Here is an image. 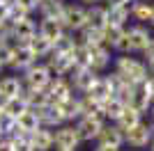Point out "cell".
I'll use <instances>...</instances> for the list:
<instances>
[{
	"label": "cell",
	"instance_id": "cell-1",
	"mask_svg": "<svg viewBox=\"0 0 154 151\" xmlns=\"http://www.w3.org/2000/svg\"><path fill=\"white\" fill-rule=\"evenodd\" d=\"M115 73L122 76L127 82H131V85H143V82L147 80V64L140 62V60H136V57L131 55H120L115 60Z\"/></svg>",
	"mask_w": 154,
	"mask_h": 151
},
{
	"label": "cell",
	"instance_id": "cell-2",
	"mask_svg": "<svg viewBox=\"0 0 154 151\" xmlns=\"http://www.w3.org/2000/svg\"><path fill=\"white\" fill-rule=\"evenodd\" d=\"M23 87L26 89H48L53 82V73L46 64H32L28 71H23Z\"/></svg>",
	"mask_w": 154,
	"mask_h": 151
},
{
	"label": "cell",
	"instance_id": "cell-3",
	"mask_svg": "<svg viewBox=\"0 0 154 151\" xmlns=\"http://www.w3.org/2000/svg\"><path fill=\"white\" fill-rule=\"evenodd\" d=\"M60 23H62L64 32H81L88 25V9H85L83 5H64V14L62 19H60Z\"/></svg>",
	"mask_w": 154,
	"mask_h": 151
},
{
	"label": "cell",
	"instance_id": "cell-4",
	"mask_svg": "<svg viewBox=\"0 0 154 151\" xmlns=\"http://www.w3.org/2000/svg\"><path fill=\"white\" fill-rule=\"evenodd\" d=\"M106 119L103 114H94V117H81L76 121V131L81 135V142H92V140L99 138V133L103 131Z\"/></svg>",
	"mask_w": 154,
	"mask_h": 151
},
{
	"label": "cell",
	"instance_id": "cell-5",
	"mask_svg": "<svg viewBox=\"0 0 154 151\" xmlns=\"http://www.w3.org/2000/svg\"><path fill=\"white\" fill-rule=\"evenodd\" d=\"M81 144V135H78L76 126L64 124L55 131V149L58 151H76Z\"/></svg>",
	"mask_w": 154,
	"mask_h": 151
},
{
	"label": "cell",
	"instance_id": "cell-6",
	"mask_svg": "<svg viewBox=\"0 0 154 151\" xmlns=\"http://www.w3.org/2000/svg\"><path fill=\"white\" fill-rule=\"evenodd\" d=\"M97 78H99V73H94L92 69H78V67H74L67 80L71 82V87L76 89V92L88 94V89H90L92 85L97 82Z\"/></svg>",
	"mask_w": 154,
	"mask_h": 151
},
{
	"label": "cell",
	"instance_id": "cell-7",
	"mask_svg": "<svg viewBox=\"0 0 154 151\" xmlns=\"http://www.w3.org/2000/svg\"><path fill=\"white\" fill-rule=\"evenodd\" d=\"M124 142H127L129 147H134V149H143V147H149V142H152V128H149V124H138L134 126L131 131L124 133Z\"/></svg>",
	"mask_w": 154,
	"mask_h": 151
},
{
	"label": "cell",
	"instance_id": "cell-8",
	"mask_svg": "<svg viewBox=\"0 0 154 151\" xmlns=\"http://www.w3.org/2000/svg\"><path fill=\"white\" fill-rule=\"evenodd\" d=\"M46 67H48V71L53 73V78H69L71 69H74V62H71V55L51 53V55H48Z\"/></svg>",
	"mask_w": 154,
	"mask_h": 151
},
{
	"label": "cell",
	"instance_id": "cell-9",
	"mask_svg": "<svg viewBox=\"0 0 154 151\" xmlns=\"http://www.w3.org/2000/svg\"><path fill=\"white\" fill-rule=\"evenodd\" d=\"M48 96H51V103H62V101H69L74 96V87L67 78H53V82L48 85Z\"/></svg>",
	"mask_w": 154,
	"mask_h": 151
},
{
	"label": "cell",
	"instance_id": "cell-10",
	"mask_svg": "<svg viewBox=\"0 0 154 151\" xmlns=\"http://www.w3.org/2000/svg\"><path fill=\"white\" fill-rule=\"evenodd\" d=\"M85 96H90L94 103H99V105H101V103H106L108 99H113V96H115V92H113V85H110L108 78H106V76H99V78H97V82L88 89V94H85Z\"/></svg>",
	"mask_w": 154,
	"mask_h": 151
},
{
	"label": "cell",
	"instance_id": "cell-11",
	"mask_svg": "<svg viewBox=\"0 0 154 151\" xmlns=\"http://www.w3.org/2000/svg\"><path fill=\"white\" fill-rule=\"evenodd\" d=\"M97 144L110 147V149H120V147L124 144V133L120 131L115 124H106L103 131L99 133V138H97Z\"/></svg>",
	"mask_w": 154,
	"mask_h": 151
},
{
	"label": "cell",
	"instance_id": "cell-12",
	"mask_svg": "<svg viewBox=\"0 0 154 151\" xmlns=\"http://www.w3.org/2000/svg\"><path fill=\"white\" fill-rule=\"evenodd\" d=\"M129 44H131V53H143V50L147 48V44L152 41V34H149L147 28H143V25H134V28H129Z\"/></svg>",
	"mask_w": 154,
	"mask_h": 151
},
{
	"label": "cell",
	"instance_id": "cell-13",
	"mask_svg": "<svg viewBox=\"0 0 154 151\" xmlns=\"http://www.w3.org/2000/svg\"><path fill=\"white\" fill-rule=\"evenodd\" d=\"M21 99H23V103H26L30 110H39V108L51 105V96H48L46 89H26L23 87Z\"/></svg>",
	"mask_w": 154,
	"mask_h": 151
},
{
	"label": "cell",
	"instance_id": "cell-14",
	"mask_svg": "<svg viewBox=\"0 0 154 151\" xmlns=\"http://www.w3.org/2000/svg\"><path fill=\"white\" fill-rule=\"evenodd\" d=\"M37 34V25L32 19H23L19 23L12 25V37H14V44H28L32 37Z\"/></svg>",
	"mask_w": 154,
	"mask_h": 151
},
{
	"label": "cell",
	"instance_id": "cell-15",
	"mask_svg": "<svg viewBox=\"0 0 154 151\" xmlns=\"http://www.w3.org/2000/svg\"><path fill=\"white\" fill-rule=\"evenodd\" d=\"M32 64H37V57L35 53L30 50L28 44H16V50H14V62H12V69H19V71H28Z\"/></svg>",
	"mask_w": 154,
	"mask_h": 151
},
{
	"label": "cell",
	"instance_id": "cell-16",
	"mask_svg": "<svg viewBox=\"0 0 154 151\" xmlns=\"http://www.w3.org/2000/svg\"><path fill=\"white\" fill-rule=\"evenodd\" d=\"M37 34H39V37H44L48 44H55V41L64 34V28H62L60 21L42 19V23H39V28H37Z\"/></svg>",
	"mask_w": 154,
	"mask_h": 151
},
{
	"label": "cell",
	"instance_id": "cell-17",
	"mask_svg": "<svg viewBox=\"0 0 154 151\" xmlns=\"http://www.w3.org/2000/svg\"><path fill=\"white\" fill-rule=\"evenodd\" d=\"M131 110H136V112H147L149 108H152V99H149L147 89H145V85H138V87L131 92V96H129V103H127Z\"/></svg>",
	"mask_w": 154,
	"mask_h": 151
},
{
	"label": "cell",
	"instance_id": "cell-18",
	"mask_svg": "<svg viewBox=\"0 0 154 151\" xmlns=\"http://www.w3.org/2000/svg\"><path fill=\"white\" fill-rule=\"evenodd\" d=\"M90 48V69L94 73L103 71L110 64V48L106 46H88Z\"/></svg>",
	"mask_w": 154,
	"mask_h": 151
},
{
	"label": "cell",
	"instance_id": "cell-19",
	"mask_svg": "<svg viewBox=\"0 0 154 151\" xmlns=\"http://www.w3.org/2000/svg\"><path fill=\"white\" fill-rule=\"evenodd\" d=\"M30 142H32V149L35 151H51L55 147V133L48 131V128H39L30 135Z\"/></svg>",
	"mask_w": 154,
	"mask_h": 151
},
{
	"label": "cell",
	"instance_id": "cell-20",
	"mask_svg": "<svg viewBox=\"0 0 154 151\" xmlns=\"http://www.w3.org/2000/svg\"><path fill=\"white\" fill-rule=\"evenodd\" d=\"M35 114H37V119H39V124L44 126V128H60V126H64V121H62V117H60V112H58V108L53 105H46V108H39V110H35Z\"/></svg>",
	"mask_w": 154,
	"mask_h": 151
},
{
	"label": "cell",
	"instance_id": "cell-21",
	"mask_svg": "<svg viewBox=\"0 0 154 151\" xmlns=\"http://www.w3.org/2000/svg\"><path fill=\"white\" fill-rule=\"evenodd\" d=\"M106 25H108V7H103V5L88 7V28L103 30Z\"/></svg>",
	"mask_w": 154,
	"mask_h": 151
},
{
	"label": "cell",
	"instance_id": "cell-22",
	"mask_svg": "<svg viewBox=\"0 0 154 151\" xmlns=\"http://www.w3.org/2000/svg\"><path fill=\"white\" fill-rule=\"evenodd\" d=\"M23 92V80L16 76H7L0 80V96L2 99H16Z\"/></svg>",
	"mask_w": 154,
	"mask_h": 151
},
{
	"label": "cell",
	"instance_id": "cell-23",
	"mask_svg": "<svg viewBox=\"0 0 154 151\" xmlns=\"http://www.w3.org/2000/svg\"><path fill=\"white\" fill-rule=\"evenodd\" d=\"M16 126H19V131L23 133V135H32L35 131H39V128H42V124H39V119H37V114H35V110H30V108H28L26 112L19 114Z\"/></svg>",
	"mask_w": 154,
	"mask_h": 151
},
{
	"label": "cell",
	"instance_id": "cell-24",
	"mask_svg": "<svg viewBox=\"0 0 154 151\" xmlns=\"http://www.w3.org/2000/svg\"><path fill=\"white\" fill-rule=\"evenodd\" d=\"M39 14H42V19H53V21H60L64 14V2L62 0H44V2H39Z\"/></svg>",
	"mask_w": 154,
	"mask_h": 151
},
{
	"label": "cell",
	"instance_id": "cell-25",
	"mask_svg": "<svg viewBox=\"0 0 154 151\" xmlns=\"http://www.w3.org/2000/svg\"><path fill=\"white\" fill-rule=\"evenodd\" d=\"M55 105V103H53ZM58 112L60 117H62V121L67 124V121H74V119H81V112H78V96H71L69 101H62V103H58Z\"/></svg>",
	"mask_w": 154,
	"mask_h": 151
},
{
	"label": "cell",
	"instance_id": "cell-26",
	"mask_svg": "<svg viewBox=\"0 0 154 151\" xmlns=\"http://www.w3.org/2000/svg\"><path fill=\"white\" fill-rule=\"evenodd\" d=\"M0 108H2V112H5V117H9V119H19L21 112H26L28 105L23 103V99L21 96H16V99H2L0 101Z\"/></svg>",
	"mask_w": 154,
	"mask_h": 151
},
{
	"label": "cell",
	"instance_id": "cell-27",
	"mask_svg": "<svg viewBox=\"0 0 154 151\" xmlns=\"http://www.w3.org/2000/svg\"><path fill=\"white\" fill-rule=\"evenodd\" d=\"M138 124H143V114L140 112H136V110H131V108H124V112L120 114V119L115 121V126L120 128L122 133H127V131H131L134 126H138Z\"/></svg>",
	"mask_w": 154,
	"mask_h": 151
},
{
	"label": "cell",
	"instance_id": "cell-28",
	"mask_svg": "<svg viewBox=\"0 0 154 151\" xmlns=\"http://www.w3.org/2000/svg\"><path fill=\"white\" fill-rule=\"evenodd\" d=\"M124 108H127V105H124L122 101L113 96V99H108L106 103H101V114H103V119H106V121L110 119L113 124H115V121L120 119V114L124 112Z\"/></svg>",
	"mask_w": 154,
	"mask_h": 151
},
{
	"label": "cell",
	"instance_id": "cell-29",
	"mask_svg": "<svg viewBox=\"0 0 154 151\" xmlns=\"http://www.w3.org/2000/svg\"><path fill=\"white\" fill-rule=\"evenodd\" d=\"M129 16H131V9H129V7H108V25L124 28Z\"/></svg>",
	"mask_w": 154,
	"mask_h": 151
},
{
	"label": "cell",
	"instance_id": "cell-30",
	"mask_svg": "<svg viewBox=\"0 0 154 151\" xmlns=\"http://www.w3.org/2000/svg\"><path fill=\"white\" fill-rule=\"evenodd\" d=\"M76 46H78V39H74V34H69V32H64L62 37L53 44V53H60V55H71Z\"/></svg>",
	"mask_w": 154,
	"mask_h": 151
},
{
	"label": "cell",
	"instance_id": "cell-31",
	"mask_svg": "<svg viewBox=\"0 0 154 151\" xmlns=\"http://www.w3.org/2000/svg\"><path fill=\"white\" fill-rule=\"evenodd\" d=\"M28 46H30V50L35 53V57H48L53 53V44H48L44 37H39V34H35V37L28 41Z\"/></svg>",
	"mask_w": 154,
	"mask_h": 151
},
{
	"label": "cell",
	"instance_id": "cell-32",
	"mask_svg": "<svg viewBox=\"0 0 154 151\" xmlns=\"http://www.w3.org/2000/svg\"><path fill=\"white\" fill-rule=\"evenodd\" d=\"M124 30H127V28H115V25H106V28L101 30L103 46H106V48H115V46H117V41L122 39Z\"/></svg>",
	"mask_w": 154,
	"mask_h": 151
},
{
	"label": "cell",
	"instance_id": "cell-33",
	"mask_svg": "<svg viewBox=\"0 0 154 151\" xmlns=\"http://www.w3.org/2000/svg\"><path fill=\"white\" fill-rule=\"evenodd\" d=\"M78 112H81V117H94V114H101V105L83 94L78 96Z\"/></svg>",
	"mask_w": 154,
	"mask_h": 151
},
{
	"label": "cell",
	"instance_id": "cell-34",
	"mask_svg": "<svg viewBox=\"0 0 154 151\" xmlns=\"http://www.w3.org/2000/svg\"><path fill=\"white\" fill-rule=\"evenodd\" d=\"M129 9H131V19L134 21L149 23V16H152V5L149 2H134Z\"/></svg>",
	"mask_w": 154,
	"mask_h": 151
},
{
	"label": "cell",
	"instance_id": "cell-35",
	"mask_svg": "<svg viewBox=\"0 0 154 151\" xmlns=\"http://www.w3.org/2000/svg\"><path fill=\"white\" fill-rule=\"evenodd\" d=\"M81 44H85V46H103L101 30H94V28H88V25H85L83 30H81Z\"/></svg>",
	"mask_w": 154,
	"mask_h": 151
},
{
	"label": "cell",
	"instance_id": "cell-36",
	"mask_svg": "<svg viewBox=\"0 0 154 151\" xmlns=\"http://www.w3.org/2000/svg\"><path fill=\"white\" fill-rule=\"evenodd\" d=\"M12 142L14 151H35L32 149V142H30V135H14V138H7Z\"/></svg>",
	"mask_w": 154,
	"mask_h": 151
},
{
	"label": "cell",
	"instance_id": "cell-37",
	"mask_svg": "<svg viewBox=\"0 0 154 151\" xmlns=\"http://www.w3.org/2000/svg\"><path fill=\"white\" fill-rule=\"evenodd\" d=\"M14 50H16V44H0V64L2 67H12Z\"/></svg>",
	"mask_w": 154,
	"mask_h": 151
},
{
	"label": "cell",
	"instance_id": "cell-38",
	"mask_svg": "<svg viewBox=\"0 0 154 151\" xmlns=\"http://www.w3.org/2000/svg\"><path fill=\"white\" fill-rule=\"evenodd\" d=\"M23 19H30V14H26L23 9H19L16 5H9V16H7V23L14 25V23H19V21Z\"/></svg>",
	"mask_w": 154,
	"mask_h": 151
},
{
	"label": "cell",
	"instance_id": "cell-39",
	"mask_svg": "<svg viewBox=\"0 0 154 151\" xmlns=\"http://www.w3.org/2000/svg\"><path fill=\"white\" fill-rule=\"evenodd\" d=\"M12 5H16L26 14H30V12H35V9L39 7V0H12Z\"/></svg>",
	"mask_w": 154,
	"mask_h": 151
},
{
	"label": "cell",
	"instance_id": "cell-40",
	"mask_svg": "<svg viewBox=\"0 0 154 151\" xmlns=\"http://www.w3.org/2000/svg\"><path fill=\"white\" fill-rule=\"evenodd\" d=\"M143 85H145V89H147V94H149V99H152V103H154V76H149V78L143 82Z\"/></svg>",
	"mask_w": 154,
	"mask_h": 151
},
{
	"label": "cell",
	"instance_id": "cell-41",
	"mask_svg": "<svg viewBox=\"0 0 154 151\" xmlns=\"http://www.w3.org/2000/svg\"><path fill=\"white\" fill-rule=\"evenodd\" d=\"M131 0H106V7H129Z\"/></svg>",
	"mask_w": 154,
	"mask_h": 151
},
{
	"label": "cell",
	"instance_id": "cell-42",
	"mask_svg": "<svg viewBox=\"0 0 154 151\" xmlns=\"http://www.w3.org/2000/svg\"><path fill=\"white\" fill-rule=\"evenodd\" d=\"M143 53H145V57H147V62H152V60H154V39L147 44V48L143 50Z\"/></svg>",
	"mask_w": 154,
	"mask_h": 151
},
{
	"label": "cell",
	"instance_id": "cell-43",
	"mask_svg": "<svg viewBox=\"0 0 154 151\" xmlns=\"http://www.w3.org/2000/svg\"><path fill=\"white\" fill-rule=\"evenodd\" d=\"M7 16H9V5H0V23H7Z\"/></svg>",
	"mask_w": 154,
	"mask_h": 151
},
{
	"label": "cell",
	"instance_id": "cell-44",
	"mask_svg": "<svg viewBox=\"0 0 154 151\" xmlns=\"http://www.w3.org/2000/svg\"><path fill=\"white\" fill-rule=\"evenodd\" d=\"M0 151H14L12 142H9L7 138H2V140H0Z\"/></svg>",
	"mask_w": 154,
	"mask_h": 151
},
{
	"label": "cell",
	"instance_id": "cell-45",
	"mask_svg": "<svg viewBox=\"0 0 154 151\" xmlns=\"http://www.w3.org/2000/svg\"><path fill=\"white\" fill-rule=\"evenodd\" d=\"M94 151H120V149H110V147H101V144H97Z\"/></svg>",
	"mask_w": 154,
	"mask_h": 151
},
{
	"label": "cell",
	"instance_id": "cell-46",
	"mask_svg": "<svg viewBox=\"0 0 154 151\" xmlns=\"http://www.w3.org/2000/svg\"><path fill=\"white\" fill-rule=\"evenodd\" d=\"M81 2H85V5H88V7H92V5H99L101 0H81Z\"/></svg>",
	"mask_w": 154,
	"mask_h": 151
},
{
	"label": "cell",
	"instance_id": "cell-47",
	"mask_svg": "<svg viewBox=\"0 0 154 151\" xmlns=\"http://www.w3.org/2000/svg\"><path fill=\"white\" fill-rule=\"evenodd\" d=\"M147 71L154 76V60H152V62H147Z\"/></svg>",
	"mask_w": 154,
	"mask_h": 151
},
{
	"label": "cell",
	"instance_id": "cell-48",
	"mask_svg": "<svg viewBox=\"0 0 154 151\" xmlns=\"http://www.w3.org/2000/svg\"><path fill=\"white\" fill-rule=\"evenodd\" d=\"M149 25H154V5H152V16H149Z\"/></svg>",
	"mask_w": 154,
	"mask_h": 151
},
{
	"label": "cell",
	"instance_id": "cell-49",
	"mask_svg": "<svg viewBox=\"0 0 154 151\" xmlns=\"http://www.w3.org/2000/svg\"><path fill=\"white\" fill-rule=\"evenodd\" d=\"M149 149H152V151H154V138H152V142H149Z\"/></svg>",
	"mask_w": 154,
	"mask_h": 151
},
{
	"label": "cell",
	"instance_id": "cell-50",
	"mask_svg": "<svg viewBox=\"0 0 154 151\" xmlns=\"http://www.w3.org/2000/svg\"><path fill=\"white\" fill-rule=\"evenodd\" d=\"M149 128H152V138H154V121H152V124H149Z\"/></svg>",
	"mask_w": 154,
	"mask_h": 151
},
{
	"label": "cell",
	"instance_id": "cell-51",
	"mask_svg": "<svg viewBox=\"0 0 154 151\" xmlns=\"http://www.w3.org/2000/svg\"><path fill=\"white\" fill-rule=\"evenodd\" d=\"M149 110H152V117H154V103H152V108H149Z\"/></svg>",
	"mask_w": 154,
	"mask_h": 151
},
{
	"label": "cell",
	"instance_id": "cell-52",
	"mask_svg": "<svg viewBox=\"0 0 154 151\" xmlns=\"http://www.w3.org/2000/svg\"><path fill=\"white\" fill-rule=\"evenodd\" d=\"M0 140H2V128H0Z\"/></svg>",
	"mask_w": 154,
	"mask_h": 151
},
{
	"label": "cell",
	"instance_id": "cell-53",
	"mask_svg": "<svg viewBox=\"0 0 154 151\" xmlns=\"http://www.w3.org/2000/svg\"><path fill=\"white\" fill-rule=\"evenodd\" d=\"M134 2H145V0H134Z\"/></svg>",
	"mask_w": 154,
	"mask_h": 151
},
{
	"label": "cell",
	"instance_id": "cell-54",
	"mask_svg": "<svg viewBox=\"0 0 154 151\" xmlns=\"http://www.w3.org/2000/svg\"><path fill=\"white\" fill-rule=\"evenodd\" d=\"M2 69H5V67H2V64H0V71H2Z\"/></svg>",
	"mask_w": 154,
	"mask_h": 151
},
{
	"label": "cell",
	"instance_id": "cell-55",
	"mask_svg": "<svg viewBox=\"0 0 154 151\" xmlns=\"http://www.w3.org/2000/svg\"><path fill=\"white\" fill-rule=\"evenodd\" d=\"M39 2H44V0H39Z\"/></svg>",
	"mask_w": 154,
	"mask_h": 151
},
{
	"label": "cell",
	"instance_id": "cell-56",
	"mask_svg": "<svg viewBox=\"0 0 154 151\" xmlns=\"http://www.w3.org/2000/svg\"><path fill=\"white\" fill-rule=\"evenodd\" d=\"M0 101H2V96H0Z\"/></svg>",
	"mask_w": 154,
	"mask_h": 151
}]
</instances>
